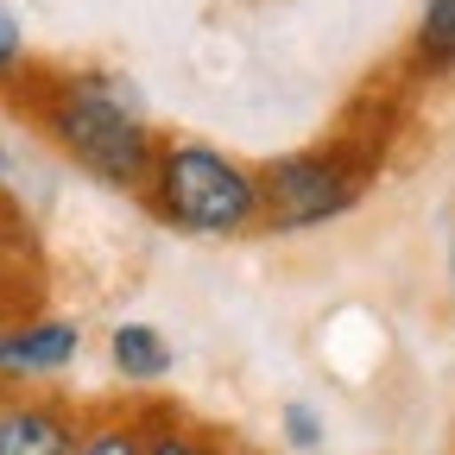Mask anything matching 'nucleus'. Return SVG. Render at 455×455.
I'll return each instance as SVG.
<instances>
[{
	"label": "nucleus",
	"instance_id": "nucleus-11",
	"mask_svg": "<svg viewBox=\"0 0 455 455\" xmlns=\"http://www.w3.org/2000/svg\"><path fill=\"white\" fill-rule=\"evenodd\" d=\"M284 436H291V449H316L323 443V418L304 405V398H298V405H284Z\"/></svg>",
	"mask_w": 455,
	"mask_h": 455
},
{
	"label": "nucleus",
	"instance_id": "nucleus-6",
	"mask_svg": "<svg viewBox=\"0 0 455 455\" xmlns=\"http://www.w3.org/2000/svg\"><path fill=\"white\" fill-rule=\"evenodd\" d=\"M108 367L127 386H158L171 373V341L158 323H114L108 329Z\"/></svg>",
	"mask_w": 455,
	"mask_h": 455
},
{
	"label": "nucleus",
	"instance_id": "nucleus-1",
	"mask_svg": "<svg viewBox=\"0 0 455 455\" xmlns=\"http://www.w3.org/2000/svg\"><path fill=\"white\" fill-rule=\"evenodd\" d=\"M32 114H38L44 140L64 152L76 171H89L95 184H108V190H146L152 158H158V133L146 121L140 95L121 76H108V70L51 76L32 95Z\"/></svg>",
	"mask_w": 455,
	"mask_h": 455
},
{
	"label": "nucleus",
	"instance_id": "nucleus-9",
	"mask_svg": "<svg viewBox=\"0 0 455 455\" xmlns=\"http://www.w3.org/2000/svg\"><path fill=\"white\" fill-rule=\"evenodd\" d=\"M146 455H221V443L209 430H196V424H152Z\"/></svg>",
	"mask_w": 455,
	"mask_h": 455
},
{
	"label": "nucleus",
	"instance_id": "nucleus-2",
	"mask_svg": "<svg viewBox=\"0 0 455 455\" xmlns=\"http://www.w3.org/2000/svg\"><path fill=\"white\" fill-rule=\"evenodd\" d=\"M146 209L196 241H235L259 228V171L209 140H164L146 178Z\"/></svg>",
	"mask_w": 455,
	"mask_h": 455
},
{
	"label": "nucleus",
	"instance_id": "nucleus-12",
	"mask_svg": "<svg viewBox=\"0 0 455 455\" xmlns=\"http://www.w3.org/2000/svg\"><path fill=\"white\" fill-rule=\"evenodd\" d=\"M0 190H7V140H0Z\"/></svg>",
	"mask_w": 455,
	"mask_h": 455
},
{
	"label": "nucleus",
	"instance_id": "nucleus-13",
	"mask_svg": "<svg viewBox=\"0 0 455 455\" xmlns=\"http://www.w3.org/2000/svg\"><path fill=\"white\" fill-rule=\"evenodd\" d=\"M449 284H455V253H449Z\"/></svg>",
	"mask_w": 455,
	"mask_h": 455
},
{
	"label": "nucleus",
	"instance_id": "nucleus-7",
	"mask_svg": "<svg viewBox=\"0 0 455 455\" xmlns=\"http://www.w3.org/2000/svg\"><path fill=\"white\" fill-rule=\"evenodd\" d=\"M411 64L424 76H449L455 70V0H424L418 38H411Z\"/></svg>",
	"mask_w": 455,
	"mask_h": 455
},
{
	"label": "nucleus",
	"instance_id": "nucleus-5",
	"mask_svg": "<svg viewBox=\"0 0 455 455\" xmlns=\"http://www.w3.org/2000/svg\"><path fill=\"white\" fill-rule=\"evenodd\" d=\"M83 418L51 392H0V455H70Z\"/></svg>",
	"mask_w": 455,
	"mask_h": 455
},
{
	"label": "nucleus",
	"instance_id": "nucleus-4",
	"mask_svg": "<svg viewBox=\"0 0 455 455\" xmlns=\"http://www.w3.org/2000/svg\"><path fill=\"white\" fill-rule=\"evenodd\" d=\"M83 355V329L70 316H26L0 329V386H38L57 379Z\"/></svg>",
	"mask_w": 455,
	"mask_h": 455
},
{
	"label": "nucleus",
	"instance_id": "nucleus-10",
	"mask_svg": "<svg viewBox=\"0 0 455 455\" xmlns=\"http://www.w3.org/2000/svg\"><path fill=\"white\" fill-rule=\"evenodd\" d=\"M20 70H26V26H20V13L7 0H0V89H13Z\"/></svg>",
	"mask_w": 455,
	"mask_h": 455
},
{
	"label": "nucleus",
	"instance_id": "nucleus-8",
	"mask_svg": "<svg viewBox=\"0 0 455 455\" xmlns=\"http://www.w3.org/2000/svg\"><path fill=\"white\" fill-rule=\"evenodd\" d=\"M146 430H152V418H95L76 430L70 455H146Z\"/></svg>",
	"mask_w": 455,
	"mask_h": 455
},
{
	"label": "nucleus",
	"instance_id": "nucleus-3",
	"mask_svg": "<svg viewBox=\"0 0 455 455\" xmlns=\"http://www.w3.org/2000/svg\"><path fill=\"white\" fill-rule=\"evenodd\" d=\"M361 196H367V158L355 146L284 152L259 171V221L272 235H310L323 221H341Z\"/></svg>",
	"mask_w": 455,
	"mask_h": 455
}]
</instances>
